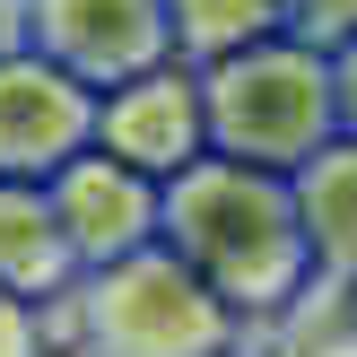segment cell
<instances>
[{"label":"cell","instance_id":"12","mask_svg":"<svg viewBox=\"0 0 357 357\" xmlns=\"http://www.w3.org/2000/svg\"><path fill=\"white\" fill-rule=\"evenodd\" d=\"M279 26L331 52V44H349V35H357V0H279Z\"/></svg>","mask_w":357,"mask_h":357},{"label":"cell","instance_id":"10","mask_svg":"<svg viewBox=\"0 0 357 357\" xmlns=\"http://www.w3.org/2000/svg\"><path fill=\"white\" fill-rule=\"evenodd\" d=\"M271 26H279V0H166V44L192 70L253 44V35H271Z\"/></svg>","mask_w":357,"mask_h":357},{"label":"cell","instance_id":"8","mask_svg":"<svg viewBox=\"0 0 357 357\" xmlns=\"http://www.w3.org/2000/svg\"><path fill=\"white\" fill-rule=\"evenodd\" d=\"M288 201H296V236H305L314 288L357 296V139L331 131L305 166H288Z\"/></svg>","mask_w":357,"mask_h":357},{"label":"cell","instance_id":"7","mask_svg":"<svg viewBox=\"0 0 357 357\" xmlns=\"http://www.w3.org/2000/svg\"><path fill=\"white\" fill-rule=\"evenodd\" d=\"M87 122H96V87L52 70L44 52H9L0 61V174L9 183H44L61 157H79Z\"/></svg>","mask_w":357,"mask_h":357},{"label":"cell","instance_id":"16","mask_svg":"<svg viewBox=\"0 0 357 357\" xmlns=\"http://www.w3.org/2000/svg\"><path fill=\"white\" fill-rule=\"evenodd\" d=\"M227 357H261V349H253V340H244V349H227Z\"/></svg>","mask_w":357,"mask_h":357},{"label":"cell","instance_id":"11","mask_svg":"<svg viewBox=\"0 0 357 357\" xmlns=\"http://www.w3.org/2000/svg\"><path fill=\"white\" fill-rule=\"evenodd\" d=\"M261 340H271V357H357V296L314 288L305 305H296L288 323H271ZM261 340H253V349H261Z\"/></svg>","mask_w":357,"mask_h":357},{"label":"cell","instance_id":"3","mask_svg":"<svg viewBox=\"0 0 357 357\" xmlns=\"http://www.w3.org/2000/svg\"><path fill=\"white\" fill-rule=\"evenodd\" d=\"M201 122H209V149L236 166H271V174L305 166L340 131L331 122V52L271 26L253 44L201 61Z\"/></svg>","mask_w":357,"mask_h":357},{"label":"cell","instance_id":"6","mask_svg":"<svg viewBox=\"0 0 357 357\" xmlns=\"http://www.w3.org/2000/svg\"><path fill=\"white\" fill-rule=\"evenodd\" d=\"M44 201H52V227H61L79 271H96V261H114V253L157 236V183L139 166H122V157H105L96 139L44 174Z\"/></svg>","mask_w":357,"mask_h":357},{"label":"cell","instance_id":"2","mask_svg":"<svg viewBox=\"0 0 357 357\" xmlns=\"http://www.w3.org/2000/svg\"><path fill=\"white\" fill-rule=\"evenodd\" d=\"M44 314L61 323L70 357H227V349L253 340L201 288V271L157 236L96 261V271H79Z\"/></svg>","mask_w":357,"mask_h":357},{"label":"cell","instance_id":"5","mask_svg":"<svg viewBox=\"0 0 357 357\" xmlns=\"http://www.w3.org/2000/svg\"><path fill=\"white\" fill-rule=\"evenodd\" d=\"M26 52H44L79 87H114L174 52L166 0H26Z\"/></svg>","mask_w":357,"mask_h":357},{"label":"cell","instance_id":"14","mask_svg":"<svg viewBox=\"0 0 357 357\" xmlns=\"http://www.w3.org/2000/svg\"><path fill=\"white\" fill-rule=\"evenodd\" d=\"M331 122L357 139V35H349V44H331Z\"/></svg>","mask_w":357,"mask_h":357},{"label":"cell","instance_id":"15","mask_svg":"<svg viewBox=\"0 0 357 357\" xmlns=\"http://www.w3.org/2000/svg\"><path fill=\"white\" fill-rule=\"evenodd\" d=\"M26 52V0H0V61Z\"/></svg>","mask_w":357,"mask_h":357},{"label":"cell","instance_id":"4","mask_svg":"<svg viewBox=\"0 0 357 357\" xmlns=\"http://www.w3.org/2000/svg\"><path fill=\"white\" fill-rule=\"evenodd\" d=\"M87 139H96L105 157H122V166H139L149 183H166L174 166H192V157L209 149L201 70L166 52V61H149V70H131V79L96 87V122H87Z\"/></svg>","mask_w":357,"mask_h":357},{"label":"cell","instance_id":"1","mask_svg":"<svg viewBox=\"0 0 357 357\" xmlns=\"http://www.w3.org/2000/svg\"><path fill=\"white\" fill-rule=\"evenodd\" d=\"M157 244H174L201 271V288L253 340L314 296V261H305V236H296L288 174H271V166H236L218 149L174 166L157 183Z\"/></svg>","mask_w":357,"mask_h":357},{"label":"cell","instance_id":"9","mask_svg":"<svg viewBox=\"0 0 357 357\" xmlns=\"http://www.w3.org/2000/svg\"><path fill=\"white\" fill-rule=\"evenodd\" d=\"M70 279H79V261H70L61 227H52L44 183H9L0 174V288L26 296V305H52Z\"/></svg>","mask_w":357,"mask_h":357},{"label":"cell","instance_id":"13","mask_svg":"<svg viewBox=\"0 0 357 357\" xmlns=\"http://www.w3.org/2000/svg\"><path fill=\"white\" fill-rule=\"evenodd\" d=\"M0 357H52V314L0 288Z\"/></svg>","mask_w":357,"mask_h":357}]
</instances>
